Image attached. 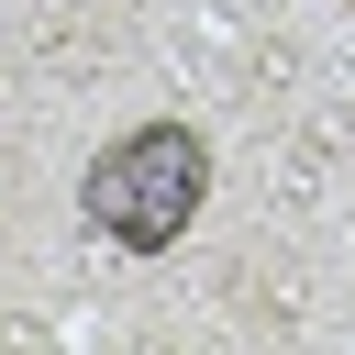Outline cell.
I'll use <instances>...</instances> for the list:
<instances>
[{
  "label": "cell",
  "instance_id": "cell-1",
  "mask_svg": "<svg viewBox=\"0 0 355 355\" xmlns=\"http://www.w3.org/2000/svg\"><path fill=\"white\" fill-rule=\"evenodd\" d=\"M200 200H211V133H200V122H178V111H155V122L111 133V144L89 155V178H78L89 233H100V244H122V255H166V244L200 222Z\"/></svg>",
  "mask_w": 355,
  "mask_h": 355
},
{
  "label": "cell",
  "instance_id": "cell-2",
  "mask_svg": "<svg viewBox=\"0 0 355 355\" xmlns=\"http://www.w3.org/2000/svg\"><path fill=\"white\" fill-rule=\"evenodd\" d=\"M344 11H355V0H344Z\"/></svg>",
  "mask_w": 355,
  "mask_h": 355
}]
</instances>
